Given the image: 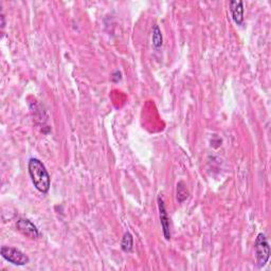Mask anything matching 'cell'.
<instances>
[{
	"label": "cell",
	"instance_id": "obj_3",
	"mask_svg": "<svg viewBox=\"0 0 271 271\" xmlns=\"http://www.w3.org/2000/svg\"><path fill=\"white\" fill-rule=\"evenodd\" d=\"M1 256L5 261L9 263L16 265V266H23L30 262L29 256L23 253L19 249H16L13 247H8V246H2L1 250H0Z\"/></svg>",
	"mask_w": 271,
	"mask_h": 271
},
{
	"label": "cell",
	"instance_id": "obj_7",
	"mask_svg": "<svg viewBox=\"0 0 271 271\" xmlns=\"http://www.w3.org/2000/svg\"><path fill=\"white\" fill-rule=\"evenodd\" d=\"M152 42H153V46L156 49H159L162 46V42H163L162 33H161V30H160V28L157 26V24H155L152 30Z\"/></svg>",
	"mask_w": 271,
	"mask_h": 271
},
{
	"label": "cell",
	"instance_id": "obj_8",
	"mask_svg": "<svg viewBox=\"0 0 271 271\" xmlns=\"http://www.w3.org/2000/svg\"><path fill=\"white\" fill-rule=\"evenodd\" d=\"M134 247V237L129 232H126L121 242V249L124 252H131Z\"/></svg>",
	"mask_w": 271,
	"mask_h": 271
},
{
	"label": "cell",
	"instance_id": "obj_9",
	"mask_svg": "<svg viewBox=\"0 0 271 271\" xmlns=\"http://www.w3.org/2000/svg\"><path fill=\"white\" fill-rule=\"evenodd\" d=\"M189 197V192L187 190L186 184L183 181H180L177 183V199L179 202H183L184 200H187Z\"/></svg>",
	"mask_w": 271,
	"mask_h": 271
},
{
	"label": "cell",
	"instance_id": "obj_1",
	"mask_svg": "<svg viewBox=\"0 0 271 271\" xmlns=\"http://www.w3.org/2000/svg\"><path fill=\"white\" fill-rule=\"evenodd\" d=\"M28 170L35 189L42 194L48 193L51 186V178L44 163L39 159L31 158L29 160Z\"/></svg>",
	"mask_w": 271,
	"mask_h": 271
},
{
	"label": "cell",
	"instance_id": "obj_10",
	"mask_svg": "<svg viewBox=\"0 0 271 271\" xmlns=\"http://www.w3.org/2000/svg\"><path fill=\"white\" fill-rule=\"evenodd\" d=\"M121 72L120 71H116L114 75H113V81L114 82H116V83H118V82H120L121 81Z\"/></svg>",
	"mask_w": 271,
	"mask_h": 271
},
{
	"label": "cell",
	"instance_id": "obj_2",
	"mask_svg": "<svg viewBox=\"0 0 271 271\" xmlns=\"http://www.w3.org/2000/svg\"><path fill=\"white\" fill-rule=\"evenodd\" d=\"M254 249L257 266L263 268L268 263L270 257V246L268 239L264 233H260L257 235L254 244Z\"/></svg>",
	"mask_w": 271,
	"mask_h": 271
},
{
	"label": "cell",
	"instance_id": "obj_4",
	"mask_svg": "<svg viewBox=\"0 0 271 271\" xmlns=\"http://www.w3.org/2000/svg\"><path fill=\"white\" fill-rule=\"evenodd\" d=\"M17 230L22 233L24 236L35 239L39 236V231L32 221L27 218H20L16 224Z\"/></svg>",
	"mask_w": 271,
	"mask_h": 271
},
{
	"label": "cell",
	"instance_id": "obj_6",
	"mask_svg": "<svg viewBox=\"0 0 271 271\" xmlns=\"http://www.w3.org/2000/svg\"><path fill=\"white\" fill-rule=\"evenodd\" d=\"M230 12L234 22L242 24L244 22V2L243 1H231Z\"/></svg>",
	"mask_w": 271,
	"mask_h": 271
},
{
	"label": "cell",
	"instance_id": "obj_5",
	"mask_svg": "<svg viewBox=\"0 0 271 271\" xmlns=\"http://www.w3.org/2000/svg\"><path fill=\"white\" fill-rule=\"evenodd\" d=\"M158 208H159V217H160V224L162 226L163 235L166 241L171 239V229H170V218L168 212H166L164 201L161 196L158 197Z\"/></svg>",
	"mask_w": 271,
	"mask_h": 271
}]
</instances>
